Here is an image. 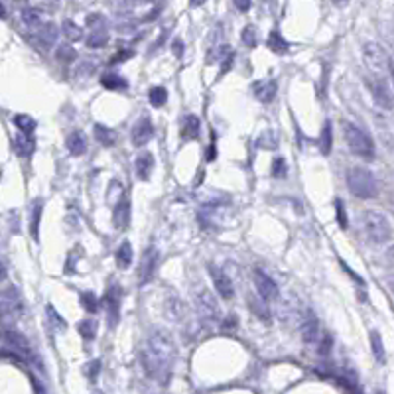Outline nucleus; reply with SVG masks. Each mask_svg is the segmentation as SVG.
I'll use <instances>...</instances> for the list:
<instances>
[{"label":"nucleus","mask_w":394,"mask_h":394,"mask_svg":"<svg viewBox=\"0 0 394 394\" xmlns=\"http://www.w3.org/2000/svg\"><path fill=\"white\" fill-rule=\"evenodd\" d=\"M142 367L148 377L154 381L166 383L172 375L174 359H176V345L166 331H152L140 351Z\"/></svg>","instance_id":"1"},{"label":"nucleus","mask_w":394,"mask_h":394,"mask_svg":"<svg viewBox=\"0 0 394 394\" xmlns=\"http://www.w3.org/2000/svg\"><path fill=\"white\" fill-rule=\"evenodd\" d=\"M343 136H345V142L349 146V150L363 158V160H373L375 158V144H373V138L359 126H355L353 122H345L343 124Z\"/></svg>","instance_id":"2"},{"label":"nucleus","mask_w":394,"mask_h":394,"mask_svg":"<svg viewBox=\"0 0 394 394\" xmlns=\"http://www.w3.org/2000/svg\"><path fill=\"white\" fill-rule=\"evenodd\" d=\"M347 186L353 196L361 199H371L379 194V184L367 168H351L347 174Z\"/></svg>","instance_id":"3"},{"label":"nucleus","mask_w":394,"mask_h":394,"mask_svg":"<svg viewBox=\"0 0 394 394\" xmlns=\"http://www.w3.org/2000/svg\"><path fill=\"white\" fill-rule=\"evenodd\" d=\"M363 225H365V233H367L369 240H373L377 244L387 242L393 235V229H391L387 215H383L379 211H367L365 217H363Z\"/></svg>","instance_id":"4"},{"label":"nucleus","mask_w":394,"mask_h":394,"mask_svg":"<svg viewBox=\"0 0 394 394\" xmlns=\"http://www.w3.org/2000/svg\"><path fill=\"white\" fill-rule=\"evenodd\" d=\"M363 57H365V63L369 67V71L375 75V77H385V71L389 69V55L385 53V49L379 45V43H365L363 47Z\"/></svg>","instance_id":"5"},{"label":"nucleus","mask_w":394,"mask_h":394,"mask_svg":"<svg viewBox=\"0 0 394 394\" xmlns=\"http://www.w3.org/2000/svg\"><path fill=\"white\" fill-rule=\"evenodd\" d=\"M105 308H107V325L111 329H115L120 321V306H122V290L118 284H111L105 292Z\"/></svg>","instance_id":"6"},{"label":"nucleus","mask_w":394,"mask_h":394,"mask_svg":"<svg viewBox=\"0 0 394 394\" xmlns=\"http://www.w3.org/2000/svg\"><path fill=\"white\" fill-rule=\"evenodd\" d=\"M367 87H369V91H371V95H373L377 105H381L383 109H389V111L393 109L394 97L393 91H391V85H389V81L385 77H375V75L367 77Z\"/></svg>","instance_id":"7"},{"label":"nucleus","mask_w":394,"mask_h":394,"mask_svg":"<svg viewBox=\"0 0 394 394\" xmlns=\"http://www.w3.org/2000/svg\"><path fill=\"white\" fill-rule=\"evenodd\" d=\"M156 266H158V248L156 246H148L142 256H140V266H138V282L140 286H146L154 272H156Z\"/></svg>","instance_id":"8"},{"label":"nucleus","mask_w":394,"mask_h":394,"mask_svg":"<svg viewBox=\"0 0 394 394\" xmlns=\"http://www.w3.org/2000/svg\"><path fill=\"white\" fill-rule=\"evenodd\" d=\"M252 280H254V286H256V292L258 296L264 300V302H270V300H276L278 298V284L260 268H254L252 270Z\"/></svg>","instance_id":"9"},{"label":"nucleus","mask_w":394,"mask_h":394,"mask_svg":"<svg viewBox=\"0 0 394 394\" xmlns=\"http://www.w3.org/2000/svg\"><path fill=\"white\" fill-rule=\"evenodd\" d=\"M4 341H6L20 357H24V359H36L30 341H28L18 329H14V327H4ZM36 361H38V359H36Z\"/></svg>","instance_id":"10"},{"label":"nucleus","mask_w":394,"mask_h":394,"mask_svg":"<svg viewBox=\"0 0 394 394\" xmlns=\"http://www.w3.org/2000/svg\"><path fill=\"white\" fill-rule=\"evenodd\" d=\"M0 304H2V314L6 317H20L22 312H24L22 296H20V292L14 286H10V288H6L2 292V302Z\"/></svg>","instance_id":"11"},{"label":"nucleus","mask_w":394,"mask_h":394,"mask_svg":"<svg viewBox=\"0 0 394 394\" xmlns=\"http://www.w3.org/2000/svg\"><path fill=\"white\" fill-rule=\"evenodd\" d=\"M197 306H199V314H201V317H205V319H209V321H217V319L221 317V310H219L215 298H213L207 290H203V292L199 294V302H197Z\"/></svg>","instance_id":"12"},{"label":"nucleus","mask_w":394,"mask_h":394,"mask_svg":"<svg viewBox=\"0 0 394 394\" xmlns=\"http://www.w3.org/2000/svg\"><path fill=\"white\" fill-rule=\"evenodd\" d=\"M300 333H302V339L306 343H317L319 341V321H317V317L312 312H308L302 317Z\"/></svg>","instance_id":"13"},{"label":"nucleus","mask_w":394,"mask_h":394,"mask_svg":"<svg viewBox=\"0 0 394 394\" xmlns=\"http://www.w3.org/2000/svg\"><path fill=\"white\" fill-rule=\"evenodd\" d=\"M154 134V126H152V120L148 117L136 120V124L132 126V144L134 146H144L150 142Z\"/></svg>","instance_id":"14"},{"label":"nucleus","mask_w":394,"mask_h":394,"mask_svg":"<svg viewBox=\"0 0 394 394\" xmlns=\"http://www.w3.org/2000/svg\"><path fill=\"white\" fill-rule=\"evenodd\" d=\"M211 278H213V284H215V288H217V292H219V296L223 298V300H231L233 298V294H235V290H233V282H231V278L221 270V268H215V266H211Z\"/></svg>","instance_id":"15"},{"label":"nucleus","mask_w":394,"mask_h":394,"mask_svg":"<svg viewBox=\"0 0 394 394\" xmlns=\"http://www.w3.org/2000/svg\"><path fill=\"white\" fill-rule=\"evenodd\" d=\"M113 223L117 229H128L130 225V201L120 197V201L113 209Z\"/></svg>","instance_id":"16"},{"label":"nucleus","mask_w":394,"mask_h":394,"mask_svg":"<svg viewBox=\"0 0 394 394\" xmlns=\"http://www.w3.org/2000/svg\"><path fill=\"white\" fill-rule=\"evenodd\" d=\"M57 26L55 24H51V22H45V24H41L38 30H36V39H38V43L43 47V49H49L53 43H55V39H57Z\"/></svg>","instance_id":"17"},{"label":"nucleus","mask_w":394,"mask_h":394,"mask_svg":"<svg viewBox=\"0 0 394 394\" xmlns=\"http://www.w3.org/2000/svg\"><path fill=\"white\" fill-rule=\"evenodd\" d=\"M65 146H67V150H69L73 156L85 154V152H87V136H85V132H81V130L71 132V134L67 136V140H65Z\"/></svg>","instance_id":"18"},{"label":"nucleus","mask_w":394,"mask_h":394,"mask_svg":"<svg viewBox=\"0 0 394 394\" xmlns=\"http://www.w3.org/2000/svg\"><path fill=\"white\" fill-rule=\"evenodd\" d=\"M136 176L138 180L146 182L150 180V174H152V168H154V156L150 152H142L138 158H136Z\"/></svg>","instance_id":"19"},{"label":"nucleus","mask_w":394,"mask_h":394,"mask_svg":"<svg viewBox=\"0 0 394 394\" xmlns=\"http://www.w3.org/2000/svg\"><path fill=\"white\" fill-rule=\"evenodd\" d=\"M41 213H43L41 199H36V201H34V207H32V215H30V235H32L34 240L39 238V221H41Z\"/></svg>","instance_id":"20"},{"label":"nucleus","mask_w":394,"mask_h":394,"mask_svg":"<svg viewBox=\"0 0 394 394\" xmlns=\"http://www.w3.org/2000/svg\"><path fill=\"white\" fill-rule=\"evenodd\" d=\"M115 258H117V264H118V268L126 270V268L132 264V258H134L132 244H130L128 240H124V242H122V244L117 248V254H115Z\"/></svg>","instance_id":"21"},{"label":"nucleus","mask_w":394,"mask_h":394,"mask_svg":"<svg viewBox=\"0 0 394 394\" xmlns=\"http://www.w3.org/2000/svg\"><path fill=\"white\" fill-rule=\"evenodd\" d=\"M32 142H30V138L26 136V134H16L14 138H12V150L20 156V158H26V156H30L32 154Z\"/></svg>","instance_id":"22"},{"label":"nucleus","mask_w":394,"mask_h":394,"mask_svg":"<svg viewBox=\"0 0 394 394\" xmlns=\"http://www.w3.org/2000/svg\"><path fill=\"white\" fill-rule=\"evenodd\" d=\"M95 138L97 142H101L103 146H115L117 144V132L111 130L105 124H95Z\"/></svg>","instance_id":"23"},{"label":"nucleus","mask_w":394,"mask_h":394,"mask_svg":"<svg viewBox=\"0 0 394 394\" xmlns=\"http://www.w3.org/2000/svg\"><path fill=\"white\" fill-rule=\"evenodd\" d=\"M248 308H250V312H252L258 319H262V321H268V319H270V310H268V306H266V302H264L262 298L250 296V298H248Z\"/></svg>","instance_id":"24"},{"label":"nucleus","mask_w":394,"mask_h":394,"mask_svg":"<svg viewBox=\"0 0 394 394\" xmlns=\"http://www.w3.org/2000/svg\"><path fill=\"white\" fill-rule=\"evenodd\" d=\"M101 85H103L105 89H109V91H122V89L128 87V81H126L124 77H120V75L107 73V75H103Z\"/></svg>","instance_id":"25"},{"label":"nucleus","mask_w":394,"mask_h":394,"mask_svg":"<svg viewBox=\"0 0 394 394\" xmlns=\"http://www.w3.org/2000/svg\"><path fill=\"white\" fill-rule=\"evenodd\" d=\"M12 122L18 126V130L22 132V134H26V136H30V134H34V130H36V120L30 117V115H14L12 117Z\"/></svg>","instance_id":"26"},{"label":"nucleus","mask_w":394,"mask_h":394,"mask_svg":"<svg viewBox=\"0 0 394 394\" xmlns=\"http://www.w3.org/2000/svg\"><path fill=\"white\" fill-rule=\"evenodd\" d=\"M199 126H201V122H199V118H197L196 115H188L186 117V120H184V128H182V136L184 138H188V140H194L199 136Z\"/></svg>","instance_id":"27"},{"label":"nucleus","mask_w":394,"mask_h":394,"mask_svg":"<svg viewBox=\"0 0 394 394\" xmlns=\"http://www.w3.org/2000/svg\"><path fill=\"white\" fill-rule=\"evenodd\" d=\"M61 32H63V36H65L69 41H79V39H83V30H81V26H77V24L71 22V20H63V22H61Z\"/></svg>","instance_id":"28"},{"label":"nucleus","mask_w":394,"mask_h":394,"mask_svg":"<svg viewBox=\"0 0 394 394\" xmlns=\"http://www.w3.org/2000/svg\"><path fill=\"white\" fill-rule=\"evenodd\" d=\"M331 146H333V132H331V122L327 120L321 128V134H319V148H321V154H329L331 152Z\"/></svg>","instance_id":"29"},{"label":"nucleus","mask_w":394,"mask_h":394,"mask_svg":"<svg viewBox=\"0 0 394 394\" xmlns=\"http://www.w3.org/2000/svg\"><path fill=\"white\" fill-rule=\"evenodd\" d=\"M107 41H109V34L105 32V28H103V30H93L91 36L87 38V47H91V49H101V47L107 45Z\"/></svg>","instance_id":"30"},{"label":"nucleus","mask_w":394,"mask_h":394,"mask_svg":"<svg viewBox=\"0 0 394 394\" xmlns=\"http://www.w3.org/2000/svg\"><path fill=\"white\" fill-rule=\"evenodd\" d=\"M268 47H270L272 51H276V53H286L290 45H288V41L278 34V30H272L270 36H268Z\"/></svg>","instance_id":"31"},{"label":"nucleus","mask_w":394,"mask_h":394,"mask_svg":"<svg viewBox=\"0 0 394 394\" xmlns=\"http://www.w3.org/2000/svg\"><path fill=\"white\" fill-rule=\"evenodd\" d=\"M77 331L83 339L91 341V339L97 337V321L95 319H83V321L77 323Z\"/></svg>","instance_id":"32"},{"label":"nucleus","mask_w":394,"mask_h":394,"mask_svg":"<svg viewBox=\"0 0 394 394\" xmlns=\"http://www.w3.org/2000/svg\"><path fill=\"white\" fill-rule=\"evenodd\" d=\"M371 345H373V355H375V359H377L381 365H385V359H387V355H385L383 337H381V333H379V331H371Z\"/></svg>","instance_id":"33"},{"label":"nucleus","mask_w":394,"mask_h":394,"mask_svg":"<svg viewBox=\"0 0 394 394\" xmlns=\"http://www.w3.org/2000/svg\"><path fill=\"white\" fill-rule=\"evenodd\" d=\"M22 20H24L26 26L38 30V28L41 26V12L36 10V8H24V10H22Z\"/></svg>","instance_id":"34"},{"label":"nucleus","mask_w":394,"mask_h":394,"mask_svg":"<svg viewBox=\"0 0 394 394\" xmlns=\"http://www.w3.org/2000/svg\"><path fill=\"white\" fill-rule=\"evenodd\" d=\"M148 99H150V105L152 107H164L166 105V101H168V91H166V87H152L150 89V93H148Z\"/></svg>","instance_id":"35"},{"label":"nucleus","mask_w":394,"mask_h":394,"mask_svg":"<svg viewBox=\"0 0 394 394\" xmlns=\"http://www.w3.org/2000/svg\"><path fill=\"white\" fill-rule=\"evenodd\" d=\"M256 95L262 103H270L276 95V81H268L264 85H256Z\"/></svg>","instance_id":"36"},{"label":"nucleus","mask_w":394,"mask_h":394,"mask_svg":"<svg viewBox=\"0 0 394 394\" xmlns=\"http://www.w3.org/2000/svg\"><path fill=\"white\" fill-rule=\"evenodd\" d=\"M81 306L87 314H97L99 310V298L93 292H83L81 294Z\"/></svg>","instance_id":"37"},{"label":"nucleus","mask_w":394,"mask_h":394,"mask_svg":"<svg viewBox=\"0 0 394 394\" xmlns=\"http://www.w3.org/2000/svg\"><path fill=\"white\" fill-rule=\"evenodd\" d=\"M55 57H57L61 63H73V61H75V57H77V53H75V49H73L71 45L63 43V45H59V49H57Z\"/></svg>","instance_id":"38"},{"label":"nucleus","mask_w":394,"mask_h":394,"mask_svg":"<svg viewBox=\"0 0 394 394\" xmlns=\"http://www.w3.org/2000/svg\"><path fill=\"white\" fill-rule=\"evenodd\" d=\"M272 176L274 178H286V172H288V166H286V160L282 156H276L272 160Z\"/></svg>","instance_id":"39"},{"label":"nucleus","mask_w":394,"mask_h":394,"mask_svg":"<svg viewBox=\"0 0 394 394\" xmlns=\"http://www.w3.org/2000/svg\"><path fill=\"white\" fill-rule=\"evenodd\" d=\"M242 41L248 45V47H256L258 39H256V28L254 26H246L244 32H242Z\"/></svg>","instance_id":"40"},{"label":"nucleus","mask_w":394,"mask_h":394,"mask_svg":"<svg viewBox=\"0 0 394 394\" xmlns=\"http://www.w3.org/2000/svg\"><path fill=\"white\" fill-rule=\"evenodd\" d=\"M335 211H337V223L341 229H347V213L343 211V203L335 199Z\"/></svg>","instance_id":"41"},{"label":"nucleus","mask_w":394,"mask_h":394,"mask_svg":"<svg viewBox=\"0 0 394 394\" xmlns=\"http://www.w3.org/2000/svg\"><path fill=\"white\" fill-rule=\"evenodd\" d=\"M331 335L329 333H323V337H321V341H319V355H327L329 351H331Z\"/></svg>","instance_id":"42"},{"label":"nucleus","mask_w":394,"mask_h":394,"mask_svg":"<svg viewBox=\"0 0 394 394\" xmlns=\"http://www.w3.org/2000/svg\"><path fill=\"white\" fill-rule=\"evenodd\" d=\"M87 24H89L93 30H103L105 20H103L101 14H91V16H87Z\"/></svg>","instance_id":"43"},{"label":"nucleus","mask_w":394,"mask_h":394,"mask_svg":"<svg viewBox=\"0 0 394 394\" xmlns=\"http://www.w3.org/2000/svg\"><path fill=\"white\" fill-rule=\"evenodd\" d=\"M132 55H134V51H132V49H126V51L122 49V51H118V53H117V55L111 59V63H120V61H126V59H130Z\"/></svg>","instance_id":"44"},{"label":"nucleus","mask_w":394,"mask_h":394,"mask_svg":"<svg viewBox=\"0 0 394 394\" xmlns=\"http://www.w3.org/2000/svg\"><path fill=\"white\" fill-rule=\"evenodd\" d=\"M47 314H49V319L57 323V327H61V329H65V327H67V323H65V321H63V319H61V317L55 314V310H53L51 306H47Z\"/></svg>","instance_id":"45"},{"label":"nucleus","mask_w":394,"mask_h":394,"mask_svg":"<svg viewBox=\"0 0 394 394\" xmlns=\"http://www.w3.org/2000/svg\"><path fill=\"white\" fill-rule=\"evenodd\" d=\"M99 369H101V361H93V363H91V367H89V377H91V381H95V379H97V375H99Z\"/></svg>","instance_id":"46"},{"label":"nucleus","mask_w":394,"mask_h":394,"mask_svg":"<svg viewBox=\"0 0 394 394\" xmlns=\"http://www.w3.org/2000/svg\"><path fill=\"white\" fill-rule=\"evenodd\" d=\"M387 260L394 266V246H391V248L387 250Z\"/></svg>","instance_id":"47"},{"label":"nucleus","mask_w":394,"mask_h":394,"mask_svg":"<svg viewBox=\"0 0 394 394\" xmlns=\"http://www.w3.org/2000/svg\"><path fill=\"white\" fill-rule=\"evenodd\" d=\"M235 6H236L238 10H248V8H250V2H235Z\"/></svg>","instance_id":"48"},{"label":"nucleus","mask_w":394,"mask_h":394,"mask_svg":"<svg viewBox=\"0 0 394 394\" xmlns=\"http://www.w3.org/2000/svg\"><path fill=\"white\" fill-rule=\"evenodd\" d=\"M174 51H176V55H182V41L180 39L174 41Z\"/></svg>","instance_id":"49"},{"label":"nucleus","mask_w":394,"mask_h":394,"mask_svg":"<svg viewBox=\"0 0 394 394\" xmlns=\"http://www.w3.org/2000/svg\"><path fill=\"white\" fill-rule=\"evenodd\" d=\"M389 71H391V77H393V83H394V55L389 59Z\"/></svg>","instance_id":"50"},{"label":"nucleus","mask_w":394,"mask_h":394,"mask_svg":"<svg viewBox=\"0 0 394 394\" xmlns=\"http://www.w3.org/2000/svg\"><path fill=\"white\" fill-rule=\"evenodd\" d=\"M207 160H215V146L209 148V152H207Z\"/></svg>","instance_id":"51"},{"label":"nucleus","mask_w":394,"mask_h":394,"mask_svg":"<svg viewBox=\"0 0 394 394\" xmlns=\"http://www.w3.org/2000/svg\"><path fill=\"white\" fill-rule=\"evenodd\" d=\"M379 394H383V393H379Z\"/></svg>","instance_id":"52"},{"label":"nucleus","mask_w":394,"mask_h":394,"mask_svg":"<svg viewBox=\"0 0 394 394\" xmlns=\"http://www.w3.org/2000/svg\"><path fill=\"white\" fill-rule=\"evenodd\" d=\"M97 394H101V393H97Z\"/></svg>","instance_id":"53"}]
</instances>
